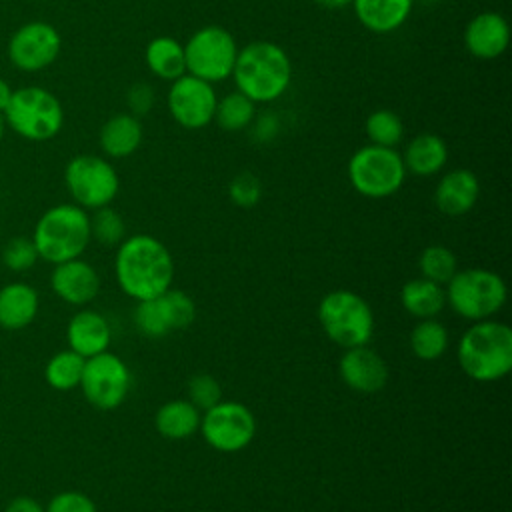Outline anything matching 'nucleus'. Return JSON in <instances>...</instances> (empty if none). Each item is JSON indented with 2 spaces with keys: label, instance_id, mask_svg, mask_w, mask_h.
<instances>
[{
  "label": "nucleus",
  "instance_id": "obj_30",
  "mask_svg": "<svg viewBox=\"0 0 512 512\" xmlns=\"http://www.w3.org/2000/svg\"><path fill=\"white\" fill-rule=\"evenodd\" d=\"M156 300H158L162 318H164V322H166L170 332L172 330H184V328H188L194 322V318H196V304H194V300L186 292L168 288L166 292L156 296Z\"/></svg>",
  "mask_w": 512,
  "mask_h": 512
},
{
  "label": "nucleus",
  "instance_id": "obj_27",
  "mask_svg": "<svg viewBox=\"0 0 512 512\" xmlns=\"http://www.w3.org/2000/svg\"><path fill=\"white\" fill-rule=\"evenodd\" d=\"M256 116V104L242 92H230L216 102L214 122L224 132H240L252 126Z\"/></svg>",
  "mask_w": 512,
  "mask_h": 512
},
{
  "label": "nucleus",
  "instance_id": "obj_3",
  "mask_svg": "<svg viewBox=\"0 0 512 512\" xmlns=\"http://www.w3.org/2000/svg\"><path fill=\"white\" fill-rule=\"evenodd\" d=\"M458 364L476 382H496L512 370V330L498 320L474 322L458 342Z\"/></svg>",
  "mask_w": 512,
  "mask_h": 512
},
{
  "label": "nucleus",
  "instance_id": "obj_10",
  "mask_svg": "<svg viewBox=\"0 0 512 512\" xmlns=\"http://www.w3.org/2000/svg\"><path fill=\"white\" fill-rule=\"evenodd\" d=\"M64 184L74 204L84 210L110 206L120 188L116 168L102 156L78 154L64 168Z\"/></svg>",
  "mask_w": 512,
  "mask_h": 512
},
{
  "label": "nucleus",
  "instance_id": "obj_11",
  "mask_svg": "<svg viewBox=\"0 0 512 512\" xmlns=\"http://www.w3.org/2000/svg\"><path fill=\"white\" fill-rule=\"evenodd\" d=\"M198 430L214 450L238 452L254 440L256 416L242 402L220 400L212 408L204 410Z\"/></svg>",
  "mask_w": 512,
  "mask_h": 512
},
{
  "label": "nucleus",
  "instance_id": "obj_41",
  "mask_svg": "<svg viewBox=\"0 0 512 512\" xmlns=\"http://www.w3.org/2000/svg\"><path fill=\"white\" fill-rule=\"evenodd\" d=\"M4 512H44V506L32 496H16L8 502Z\"/></svg>",
  "mask_w": 512,
  "mask_h": 512
},
{
  "label": "nucleus",
  "instance_id": "obj_42",
  "mask_svg": "<svg viewBox=\"0 0 512 512\" xmlns=\"http://www.w3.org/2000/svg\"><path fill=\"white\" fill-rule=\"evenodd\" d=\"M10 96H12V88L8 86V82L4 78H0V112H4Z\"/></svg>",
  "mask_w": 512,
  "mask_h": 512
},
{
  "label": "nucleus",
  "instance_id": "obj_12",
  "mask_svg": "<svg viewBox=\"0 0 512 512\" xmlns=\"http://www.w3.org/2000/svg\"><path fill=\"white\" fill-rule=\"evenodd\" d=\"M130 370L126 362L112 354L100 352L86 358L80 388L84 398L98 410L118 408L130 392Z\"/></svg>",
  "mask_w": 512,
  "mask_h": 512
},
{
  "label": "nucleus",
  "instance_id": "obj_45",
  "mask_svg": "<svg viewBox=\"0 0 512 512\" xmlns=\"http://www.w3.org/2000/svg\"><path fill=\"white\" fill-rule=\"evenodd\" d=\"M416 2V0H414ZM418 2H422V4H434V2H438V0H418Z\"/></svg>",
  "mask_w": 512,
  "mask_h": 512
},
{
  "label": "nucleus",
  "instance_id": "obj_22",
  "mask_svg": "<svg viewBox=\"0 0 512 512\" xmlns=\"http://www.w3.org/2000/svg\"><path fill=\"white\" fill-rule=\"evenodd\" d=\"M402 162L406 172L414 176H434L448 162V144L438 134L422 132L406 144Z\"/></svg>",
  "mask_w": 512,
  "mask_h": 512
},
{
  "label": "nucleus",
  "instance_id": "obj_33",
  "mask_svg": "<svg viewBox=\"0 0 512 512\" xmlns=\"http://www.w3.org/2000/svg\"><path fill=\"white\" fill-rule=\"evenodd\" d=\"M90 236L104 246H116L126 236V222L120 212L110 206L96 208L90 216Z\"/></svg>",
  "mask_w": 512,
  "mask_h": 512
},
{
  "label": "nucleus",
  "instance_id": "obj_29",
  "mask_svg": "<svg viewBox=\"0 0 512 512\" xmlns=\"http://www.w3.org/2000/svg\"><path fill=\"white\" fill-rule=\"evenodd\" d=\"M86 358L76 354L74 350H60L56 352L44 368V378L50 388L66 392L80 386V378L84 372Z\"/></svg>",
  "mask_w": 512,
  "mask_h": 512
},
{
  "label": "nucleus",
  "instance_id": "obj_6",
  "mask_svg": "<svg viewBox=\"0 0 512 512\" xmlns=\"http://www.w3.org/2000/svg\"><path fill=\"white\" fill-rule=\"evenodd\" d=\"M318 320L326 336L342 348L364 346L374 334L372 308L352 290L328 292L318 304Z\"/></svg>",
  "mask_w": 512,
  "mask_h": 512
},
{
  "label": "nucleus",
  "instance_id": "obj_23",
  "mask_svg": "<svg viewBox=\"0 0 512 512\" xmlns=\"http://www.w3.org/2000/svg\"><path fill=\"white\" fill-rule=\"evenodd\" d=\"M352 6L364 28L374 34H388L408 20L414 0H352Z\"/></svg>",
  "mask_w": 512,
  "mask_h": 512
},
{
  "label": "nucleus",
  "instance_id": "obj_26",
  "mask_svg": "<svg viewBox=\"0 0 512 512\" xmlns=\"http://www.w3.org/2000/svg\"><path fill=\"white\" fill-rule=\"evenodd\" d=\"M400 302L404 310L414 318H420V320L436 318L446 306V292L440 284L432 280L416 278V280H408L402 286Z\"/></svg>",
  "mask_w": 512,
  "mask_h": 512
},
{
  "label": "nucleus",
  "instance_id": "obj_5",
  "mask_svg": "<svg viewBox=\"0 0 512 512\" xmlns=\"http://www.w3.org/2000/svg\"><path fill=\"white\" fill-rule=\"evenodd\" d=\"M2 114L12 132L32 142L54 138L64 124V108L60 100L40 86L12 90Z\"/></svg>",
  "mask_w": 512,
  "mask_h": 512
},
{
  "label": "nucleus",
  "instance_id": "obj_21",
  "mask_svg": "<svg viewBox=\"0 0 512 512\" xmlns=\"http://www.w3.org/2000/svg\"><path fill=\"white\" fill-rule=\"evenodd\" d=\"M144 138L140 118L132 116L130 112L110 116L98 134L100 148L108 158H126L134 154Z\"/></svg>",
  "mask_w": 512,
  "mask_h": 512
},
{
  "label": "nucleus",
  "instance_id": "obj_15",
  "mask_svg": "<svg viewBox=\"0 0 512 512\" xmlns=\"http://www.w3.org/2000/svg\"><path fill=\"white\" fill-rule=\"evenodd\" d=\"M338 370L344 384L360 394H376L388 382V366L384 358L366 344L346 348Z\"/></svg>",
  "mask_w": 512,
  "mask_h": 512
},
{
  "label": "nucleus",
  "instance_id": "obj_9",
  "mask_svg": "<svg viewBox=\"0 0 512 512\" xmlns=\"http://www.w3.org/2000/svg\"><path fill=\"white\" fill-rule=\"evenodd\" d=\"M236 56L238 46L234 36L216 24L198 28L184 44L186 74H192L210 84L232 76Z\"/></svg>",
  "mask_w": 512,
  "mask_h": 512
},
{
  "label": "nucleus",
  "instance_id": "obj_1",
  "mask_svg": "<svg viewBox=\"0 0 512 512\" xmlns=\"http://www.w3.org/2000/svg\"><path fill=\"white\" fill-rule=\"evenodd\" d=\"M114 272L118 286L134 300H150L172 286L170 250L150 234H134L118 244Z\"/></svg>",
  "mask_w": 512,
  "mask_h": 512
},
{
  "label": "nucleus",
  "instance_id": "obj_16",
  "mask_svg": "<svg viewBox=\"0 0 512 512\" xmlns=\"http://www.w3.org/2000/svg\"><path fill=\"white\" fill-rule=\"evenodd\" d=\"M50 286L54 294L72 306H84L98 296L100 276L92 264L82 258H72L54 264L50 274Z\"/></svg>",
  "mask_w": 512,
  "mask_h": 512
},
{
  "label": "nucleus",
  "instance_id": "obj_31",
  "mask_svg": "<svg viewBox=\"0 0 512 512\" xmlns=\"http://www.w3.org/2000/svg\"><path fill=\"white\" fill-rule=\"evenodd\" d=\"M364 128H366L368 140L372 144L384 146V148H396V144H400V140L404 136V124H402L400 116L386 108L374 110L366 118Z\"/></svg>",
  "mask_w": 512,
  "mask_h": 512
},
{
  "label": "nucleus",
  "instance_id": "obj_14",
  "mask_svg": "<svg viewBox=\"0 0 512 512\" xmlns=\"http://www.w3.org/2000/svg\"><path fill=\"white\" fill-rule=\"evenodd\" d=\"M214 86L192 74H182L172 80L168 90V112L170 116L188 130H200L214 120L216 110Z\"/></svg>",
  "mask_w": 512,
  "mask_h": 512
},
{
  "label": "nucleus",
  "instance_id": "obj_18",
  "mask_svg": "<svg viewBox=\"0 0 512 512\" xmlns=\"http://www.w3.org/2000/svg\"><path fill=\"white\" fill-rule=\"evenodd\" d=\"M480 196V182L472 170L456 168L446 172L434 190V204L446 216H464Z\"/></svg>",
  "mask_w": 512,
  "mask_h": 512
},
{
  "label": "nucleus",
  "instance_id": "obj_39",
  "mask_svg": "<svg viewBox=\"0 0 512 512\" xmlns=\"http://www.w3.org/2000/svg\"><path fill=\"white\" fill-rule=\"evenodd\" d=\"M154 100H156V94H154V88L148 82H134L126 92L128 112L136 118L146 116L152 110Z\"/></svg>",
  "mask_w": 512,
  "mask_h": 512
},
{
  "label": "nucleus",
  "instance_id": "obj_28",
  "mask_svg": "<svg viewBox=\"0 0 512 512\" xmlns=\"http://www.w3.org/2000/svg\"><path fill=\"white\" fill-rule=\"evenodd\" d=\"M410 350L416 358L432 362L438 360L448 348V332L436 318L420 320L410 332Z\"/></svg>",
  "mask_w": 512,
  "mask_h": 512
},
{
  "label": "nucleus",
  "instance_id": "obj_24",
  "mask_svg": "<svg viewBox=\"0 0 512 512\" xmlns=\"http://www.w3.org/2000/svg\"><path fill=\"white\" fill-rule=\"evenodd\" d=\"M200 410L190 400H170L154 414V426L168 440H184L198 432Z\"/></svg>",
  "mask_w": 512,
  "mask_h": 512
},
{
  "label": "nucleus",
  "instance_id": "obj_34",
  "mask_svg": "<svg viewBox=\"0 0 512 512\" xmlns=\"http://www.w3.org/2000/svg\"><path fill=\"white\" fill-rule=\"evenodd\" d=\"M38 258L40 256L36 252L32 238H26V236H16L10 242H6V246L2 248V262L12 272L30 270Z\"/></svg>",
  "mask_w": 512,
  "mask_h": 512
},
{
  "label": "nucleus",
  "instance_id": "obj_7",
  "mask_svg": "<svg viewBox=\"0 0 512 512\" xmlns=\"http://www.w3.org/2000/svg\"><path fill=\"white\" fill-rule=\"evenodd\" d=\"M446 286L444 292L450 308L472 322L492 318L506 302V284L502 276L486 268L460 270Z\"/></svg>",
  "mask_w": 512,
  "mask_h": 512
},
{
  "label": "nucleus",
  "instance_id": "obj_44",
  "mask_svg": "<svg viewBox=\"0 0 512 512\" xmlns=\"http://www.w3.org/2000/svg\"><path fill=\"white\" fill-rule=\"evenodd\" d=\"M4 130H6V120H4V114L0 112V142L4 138Z\"/></svg>",
  "mask_w": 512,
  "mask_h": 512
},
{
  "label": "nucleus",
  "instance_id": "obj_37",
  "mask_svg": "<svg viewBox=\"0 0 512 512\" xmlns=\"http://www.w3.org/2000/svg\"><path fill=\"white\" fill-rule=\"evenodd\" d=\"M188 400L198 410H208L222 400V386L210 374H196L188 382Z\"/></svg>",
  "mask_w": 512,
  "mask_h": 512
},
{
  "label": "nucleus",
  "instance_id": "obj_32",
  "mask_svg": "<svg viewBox=\"0 0 512 512\" xmlns=\"http://www.w3.org/2000/svg\"><path fill=\"white\" fill-rule=\"evenodd\" d=\"M418 266L422 272V278L432 280L440 286L448 284V280L458 272V262L456 256L450 248L434 244L422 250L420 258H418Z\"/></svg>",
  "mask_w": 512,
  "mask_h": 512
},
{
  "label": "nucleus",
  "instance_id": "obj_8",
  "mask_svg": "<svg viewBox=\"0 0 512 512\" xmlns=\"http://www.w3.org/2000/svg\"><path fill=\"white\" fill-rule=\"evenodd\" d=\"M406 168L396 148L368 144L358 148L348 160V178L352 188L366 198H386L396 194L404 180Z\"/></svg>",
  "mask_w": 512,
  "mask_h": 512
},
{
  "label": "nucleus",
  "instance_id": "obj_35",
  "mask_svg": "<svg viewBox=\"0 0 512 512\" xmlns=\"http://www.w3.org/2000/svg\"><path fill=\"white\" fill-rule=\"evenodd\" d=\"M228 196L230 200L240 208H252L262 198V184L256 174L244 170L238 172L230 184H228Z\"/></svg>",
  "mask_w": 512,
  "mask_h": 512
},
{
  "label": "nucleus",
  "instance_id": "obj_17",
  "mask_svg": "<svg viewBox=\"0 0 512 512\" xmlns=\"http://www.w3.org/2000/svg\"><path fill=\"white\" fill-rule=\"evenodd\" d=\"M510 42V26L500 12H480L476 14L466 30L464 44L468 52L480 60H492L506 52Z\"/></svg>",
  "mask_w": 512,
  "mask_h": 512
},
{
  "label": "nucleus",
  "instance_id": "obj_38",
  "mask_svg": "<svg viewBox=\"0 0 512 512\" xmlns=\"http://www.w3.org/2000/svg\"><path fill=\"white\" fill-rule=\"evenodd\" d=\"M44 512H96L94 500L78 490H64L50 498Z\"/></svg>",
  "mask_w": 512,
  "mask_h": 512
},
{
  "label": "nucleus",
  "instance_id": "obj_19",
  "mask_svg": "<svg viewBox=\"0 0 512 512\" xmlns=\"http://www.w3.org/2000/svg\"><path fill=\"white\" fill-rule=\"evenodd\" d=\"M112 340V328L108 320L90 308L76 312L66 326L68 348L76 354L90 358L100 352H106Z\"/></svg>",
  "mask_w": 512,
  "mask_h": 512
},
{
  "label": "nucleus",
  "instance_id": "obj_43",
  "mask_svg": "<svg viewBox=\"0 0 512 512\" xmlns=\"http://www.w3.org/2000/svg\"><path fill=\"white\" fill-rule=\"evenodd\" d=\"M314 2L320 6H326V8H344V6L352 4V0H314Z\"/></svg>",
  "mask_w": 512,
  "mask_h": 512
},
{
  "label": "nucleus",
  "instance_id": "obj_36",
  "mask_svg": "<svg viewBox=\"0 0 512 512\" xmlns=\"http://www.w3.org/2000/svg\"><path fill=\"white\" fill-rule=\"evenodd\" d=\"M134 324L148 338H160V336L170 334L156 298L138 302V306L134 310Z\"/></svg>",
  "mask_w": 512,
  "mask_h": 512
},
{
  "label": "nucleus",
  "instance_id": "obj_20",
  "mask_svg": "<svg viewBox=\"0 0 512 512\" xmlns=\"http://www.w3.org/2000/svg\"><path fill=\"white\" fill-rule=\"evenodd\" d=\"M40 298L26 282H10L0 288V328L16 332L30 326L38 314Z\"/></svg>",
  "mask_w": 512,
  "mask_h": 512
},
{
  "label": "nucleus",
  "instance_id": "obj_4",
  "mask_svg": "<svg viewBox=\"0 0 512 512\" xmlns=\"http://www.w3.org/2000/svg\"><path fill=\"white\" fill-rule=\"evenodd\" d=\"M90 240V216L78 204H56L48 208L32 232L38 256L50 264L80 258Z\"/></svg>",
  "mask_w": 512,
  "mask_h": 512
},
{
  "label": "nucleus",
  "instance_id": "obj_2",
  "mask_svg": "<svg viewBox=\"0 0 512 512\" xmlns=\"http://www.w3.org/2000/svg\"><path fill=\"white\" fill-rule=\"evenodd\" d=\"M236 90L254 104L278 100L290 86L292 64L286 50L268 40H256L238 48L232 68Z\"/></svg>",
  "mask_w": 512,
  "mask_h": 512
},
{
  "label": "nucleus",
  "instance_id": "obj_40",
  "mask_svg": "<svg viewBox=\"0 0 512 512\" xmlns=\"http://www.w3.org/2000/svg\"><path fill=\"white\" fill-rule=\"evenodd\" d=\"M252 124H254V128H256L254 138H258V140H262V142L274 138V134L278 132V120H276V116H272V114L254 116Z\"/></svg>",
  "mask_w": 512,
  "mask_h": 512
},
{
  "label": "nucleus",
  "instance_id": "obj_25",
  "mask_svg": "<svg viewBox=\"0 0 512 512\" xmlns=\"http://www.w3.org/2000/svg\"><path fill=\"white\" fill-rule=\"evenodd\" d=\"M146 66L160 80H176L186 74L184 44L172 36H156L148 42L144 50Z\"/></svg>",
  "mask_w": 512,
  "mask_h": 512
},
{
  "label": "nucleus",
  "instance_id": "obj_13",
  "mask_svg": "<svg viewBox=\"0 0 512 512\" xmlns=\"http://www.w3.org/2000/svg\"><path fill=\"white\" fill-rule=\"evenodd\" d=\"M60 48V32L48 22L32 20L10 36L8 58L22 72H40L56 62Z\"/></svg>",
  "mask_w": 512,
  "mask_h": 512
}]
</instances>
